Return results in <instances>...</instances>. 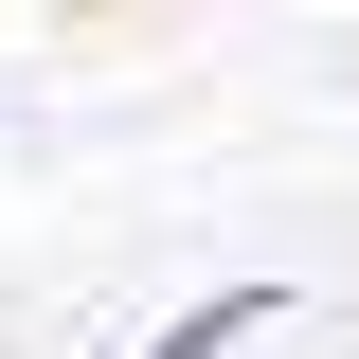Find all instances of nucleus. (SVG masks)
<instances>
[{
    "mask_svg": "<svg viewBox=\"0 0 359 359\" xmlns=\"http://www.w3.org/2000/svg\"><path fill=\"white\" fill-rule=\"evenodd\" d=\"M269 323H287V287H269V269H233V287H198L144 359H233V341H269Z\"/></svg>",
    "mask_w": 359,
    "mask_h": 359,
    "instance_id": "1",
    "label": "nucleus"
}]
</instances>
